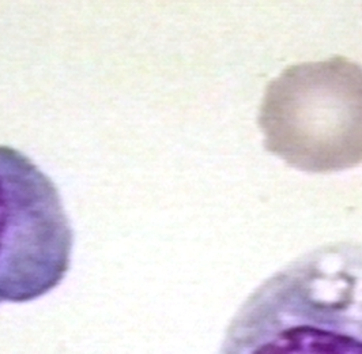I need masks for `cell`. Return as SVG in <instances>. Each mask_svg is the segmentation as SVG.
<instances>
[{
	"mask_svg": "<svg viewBox=\"0 0 362 354\" xmlns=\"http://www.w3.org/2000/svg\"><path fill=\"white\" fill-rule=\"evenodd\" d=\"M73 229L51 181L0 146V304L36 300L66 277Z\"/></svg>",
	"mask_w": 362,
	"mask_h": 354,
	"instance_id": "obj_3",
	"label": "cell"
},
{
	"mask_svg": "<svg viewBox=\"0 0 362 354\" xmlns=\"http://www.w3.org/2000/svg\"><path fill=\"white\" fill-rule=\"evenodd\" d=\"M218 354H362V244L315 248L260 283Z\"/></svg>",
	"mask_w": 362,
	"mask_h": 354,
	"instance_id": "obj_1",
	"label": "cell"
},
{
	"mask_svg": "<svg viewBox=\"0 0 362 354\" xmlns=\"http://www.w3.org/2000/svg\"><path fill=\"white\" fill-rule=\"evenodd\" d=\"M264 147L289 166L338 172L362 162V67L344 56L293 64L266 88Z\"/></svg>",
	"mask_w": 362,
	"mask_h": 354,
	"instance_id": "obj_2",
	"label": "cell"
}]
</instances>
